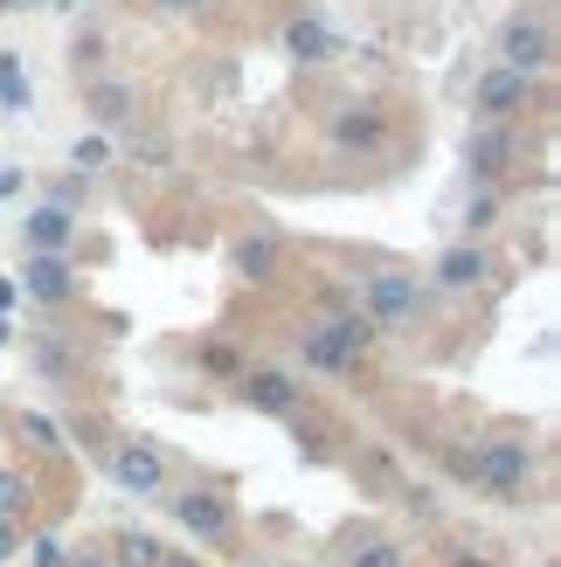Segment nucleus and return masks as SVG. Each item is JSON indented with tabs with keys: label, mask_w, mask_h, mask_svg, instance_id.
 Masks as SVG:
<instances>
[{
	"label": "nucleus",
	"mask_w": 561,
	"mask_h": 567,
	"mask_svg": "<svg viewBox=\"0 0 561 567\" xmlns=\"http://www.w3.org/2000/svg\"><path fill=\"white\" fill-rule=\"evenodd\" d=\"M368 339H375V319L368 311H340V319H326L298 339L305 347V367H333V374H354L360 353H368Z\"/></svg>",
	"instance_id": "1"
},
{
	"label": "nucleus",
	"mask_w": 561,
	"mask_h": 567,
	"mask_svg": "<svg viewBox=\"0 0 561 567\" xmlns=\"http://www.w3.org/2000/svg\"><path fill=\"white\" fill-rule=\"evenodd\" d=\"M465 471L479 477L492 498H507V505H513V498H527V485H534V450L513 443V436H499V443H486Z\"/></svg>",
	"instance_id": "2"
},
{
	"label": "nucleus",
	"mask_w": 561,
	"mask_h": 567,
	"mask_svg": "<svg viewBox=\"0 0 561 567\" xmlns=\"http://www.w3.org/2000/svg\"><path fill=\"white\" fill-rule=\"evenodd\" d=\"M499 63L527 70V76H548V63H554V21L548 14H513L507 28H499Z\"/></svg>",
	"instance_id": "3"
},
{
	"label": "nucleus",
	"mask_w": 561,
	"mask_h": 567,
	"mask_svg": "<svg viewBox=\"0 0 561 567\" xmlns=\"http://www.w3.org/2000/svg\"><path fill=\"white\" fill-rule=\"evenodd\" d=\"M174 519H181L202 547H230V540H236V513H230V498H222V492H181V498H174Z\"/></svg>",
	"instance_id": "4"
},
{
	"label": "nucleus",
	"mask_w": 561,
	"mask_h": 567,
	"mask_svg": "<svg viewBox=\"0 0 561 567\" xmlns=\"http://www.w3.org/2000/svg\"><path fill=\"white\" fill-rule=\"evenodd\" d=\"M520 104H534V76H527V70L492 63L479 83H471V111H479V118H513Z\"/></svg>",
	"instance_id": "5"
},
{
	"label": "nucleus",
	"mask_w": 561,
	"mask_h": 567,
	"mask_svg": "<svg viewBox=\"0 0 561 567\" xmlns=\"http://www.w3.org/2000/svg\"><path fill=\"white\" fill-rule=\"evenodd\" d=\"M465 159H471V174H479V181H499V174L520 159V132H513V118H479V132L465 138Z\"/></svg>",
	"instance_id": "6"
},
{
	"label": "nucleus",
	"mask_w": 561,
	"mask_h": 567,
	"mask_svg": "<svg viewBox=\"0 0 561 567\" xmlns=\"http://www.w3.org/2000/svg\"><path fill=\"white\" fill-rule=\"evenodd\" d=\"M368 319H375V332L416 326V284H409L402 270H375V277H368Z\"/></svg>",
	"instance_id": "7"
},
{
	"label": "nucleus",
	"mask_w": 561,
	"mask_h": 567,
	"mask_svg": "<svg viewBox=\"0 0 561 567\" xmlns=\"http://www.w3.org/2000/svg\"><path fill=\"white\" fill-rule=\"evenodd\" d=\"M236 394L257 415H298V402H305V381H292V374H277V367H257V374H236Z\"/></svg>",
	"instance_id": "8"
},
{
	"label": "nucleus",
	"mask_w": 561,
	"mask_h": 567,
	"mask_svg": "<svg viewBox=\"0 0 561 567\" xmlns=\"http://www.w3.org/2000/svg\"><path fill=\"white\" fill-rule=\"evenodd\" d=\"M333 146L340 153H381L388 146V118L375 104H347L340 118H333Z\"/></svg>",
	"instance_id": "9"
},
{
	"label": "nucleus",
	"mask_w": 561,
	"mask_h": 567,
	"mask_svg": "<svg viewBox=\"0 0 561 567\" xmlns=\"http://www.w3.org/2000/svg\"><path fill=\"white\" fill-rule=\"evenodd\" d=\"M111 477H119L125 492H160L166 485V464H160V450H146V443H125V450H111Z\"/></svg>",
	"instance_id": "10"
},
{
	"label": "nucleus",
	"mask_w": 561,
	"mask_h": 567,
	"mask_svg": "<svg viewBox=\"0 0 561 567\" xmlns=\"http://www.w3.org/2000/svg\"><path fill=\"white\" fill-rule=\"evenodd\" d=\"M21 284H28V298H42V305H63L76 291V277H70V264L55 257V249H35L28 270H21Z\"/></svg>",
	"instance_id": "11"
},
{
	"label": "nucleus",
	"mask_w": 561,
	"mask_h": 567,
	"mask_svg": "<svg viewBox=\"0 0 561 567\" xmlns=\"http://www.w3.org/2000/svg\"><path fill=\"white\" fill-rule=\"evenodd\" d=\"M83 104H91V118H98V125H125L132 111H139V91H132L125 76H98V83H91V97H83Z\"/></svg>",
	"instance_id": "12"
},
{
	"label": "nucleus",
	"mask_w": 561,
	"mask_h": 567,
	"mask_svg": "<svg viewBox=\"0 0 561 567\" xmlns=\"http://www.w3.org/2000/svg\"><path fill=\"white\" fill-rule=\"evenodd\" d=\"M285 49L298 55V63H333V55H340V42H333L319 21H292L285 28Z\"/></svg>",
	"instance_id": "13"
},
{
	"label": "nucleus",
	"mask_w": 561,
	"mask_h": 567,
	"mask_svg": "<svg viewBox=\"0 0 561 567\" xmlns=\"http://www.w3.org/2000/svg\"><path fill=\"white\" fill-rule=\"evenodd\" d=\"M63 243H70V208L28 215V249H55V257H63Z\"/></svg>",
	"instance_id": "14"
},
{
	"label": "nucleus",
	"mask_w": 561,
	"mask_h": 567,
	"mask_svg": "<svg viewBox=\"0 0 561 567\" xmlns=\"http://www.w3.org/2000/svg\"><path fill=\"white\" fill-rule=\"evenodd\" d=\"M479 277H486V249H443L437 284H451V291H465V284H479Z\"/></svg>",
	"instance_id": "15"
},
{
	"label": "nucleus",
	"mask_w": 561,
	"mask_h": 567,
	"mask_svg": "<svg viewBox=\"0 0 561 567\" xmlns=\"http://www.w3.org/2000/svg\"><path fill=\"white\" fill-rule=\"evenodd\" d=\"M236 270L243 277H271L277 270V236H243L236 243Z\"/></svg>",
	"instance_id": "16"
},
{
	"label": "nucleus",
	"mask_w": 561,
	"mask_h": 567,
	"mask_svg": "<svg viewBox=\"0 0 561 567\" xmlns=\"http://www.w3.org/2000/svg\"><path fill=\"white\" fill-rule=\"evenodd\" d=\"M160 540H153V533H125V540H119V567H160Z\"/></svg>",
	"instance_id": "17"
},
{
	"label": "nucleus",
	"mask_w": 561,
	"mask_h": 567,
	"mask_svg": "<svg viewBox=\"0 0 561 567\" xmlns=\"http://www.w3.org/2000/svg\"><path fill=\"white\" fill-rule=\"evenodd\" d=\"M21 513H28V477L0 471V519H21Z\"/></svg>",
	"instance_id": "18"
},
{
	"label": "nucleus",
	"mask_w": 561,
	"mask_h": 567,
	"mask_svg": "<svg viewBox=\"0 0 561 567\" xmlns=\"http://www.w3.org/2000/svg\"><path fill=\"white\" fill-rule=\"evenodd\" d=\"M347 567H402V547H388V540H368V547H354Z\"/></svg>",
	"instance_id": "19"
},
{
	"label": "nucleus",
	"mask_w": 561,
	"mask_h": 567,
	"mask_svg": "<svg viewBox=\"0 0 561 567\" xmlns=\"http://www.w3.org/2000/svg\"><path fill=\"white\" fill-rule=\"evenodd\" d=\"M70 159H76V174H98V166L111 159V146H104V138H76V153H70Z\"/></svg>",
	"instance_id": "20"
},
{
	"label": "nucleus",
	"mask_w": 561,
	"mask_h": 567,
	"mask_svg": "<svg viewBox=\"0 0 561 567\" xmlns=\"http://www.w3.org/2000/svg\"><path fill=\"white\" fill-rule=\"evenodd\" d=\"M21 436L35 443V450H63V436H55V422H49V415H28V422H21Z\"/></svg>",
	"instance_id": "21"
},
{
	"label": "nucleus",
	"mask_w": 561,
	"mask_h": 567,
	"mask_svg": "<svg viewBox=\"0 0 561 567\" xmlns=\"http://www.w3.org/2000/svg\"><path fill=\"white\" fill-rule=\"evenodd\" d=\"M0 104H8V111H21V104H28V91H21L14 63H0Z\"/></svg>",
	"instance_id": "22"
},
{
	"label": "nucleus",
	"mask_w": 561,
	"mask_h": 567,
	"mask_svg": "<svg viewBox=\"0 0 561 567\" xmlns=\"http://www.w3.org/2000/svg\"><path fill=\"white\" fill-rule=\"evenodd\" d=\"M465 221H471V229H492V221H499V202H492V194H479V202H471V215H465Z\"/></svg>",
	"instance_id": "23"
},
{
	"label": "nucleus",
	"mask_w": 561,
	"mask_h": 567,
	"mask_svg": "<svg viewBox=\"0 0 561 567\" xmlns=\"http://www.w3.org/2000/svg\"><path fill=\"white\" fill-rule=\"evenodd\" d=\"M202 360L215 367V374H243V367H236V353H230V347H202Z\"/></svg>",
	"instance_id": "24"
},
{
	"label": "nucleus",
	"mask_w": 561,
	"mask_h": 567,
	"mask_svg": "<svg viewBox=\"0 0 561 567\" xmlns=\"http://www.w3.org/2000/svg\"><path fill=\"white\" fill-rule=\"evenodd\" d=\"M153 8H160V14H194L202 0H153Z\"/></svg>",
	"instance_id": "25"
},
{
	"label": "nucleus",
	"mask_w": 561,
	"mask_h": 567,
	"mask_svg": "<svg viewBox=\"0 0 561 567\" xmlns=\"http://www.w3.org/2000/svg\"><path fill=\"white\" fill-rule=\"evenodd\" d=\"M14 554V519H0V560Z\"/></svg>",
	"instance_id": "26"
},
{
	"label": "nucleus",
	"mask_w": 561,
	"mask_h": 567,
	"mask_svg": "<svg viewBox=\"0 0 561 567\" xmlns=\"http://www.w3.org/2000/svg\"><path fill=\"white\" fill-rule=\"evenodd\" d=\"M160 567H194V560L187 554H160Z\"/></svg>",
	"instance_id": "27"
},
{
	"label": "nucleus",
	"mask_w": 561,
	"mask_h": 567,
	"mask_svg": "<svg viewBox=\"0 0 561 567\" xmlns=\"http://www.w3.org/2000/svg\"><path fill=\"white\" fill-rule=\"evenodd\" d=\"M0 8H21V0H0Z\"/></svg>",
	"instance_id": "28"
},
{
	"label": "nucleus",
	"mask_w": 561,
	"mask_h": 567,
	"mask_svg": "<svg viewBox=\"0 0 561 567\" xmlns=\"http://www.w3.org/2000/svg\"><path fill=\"white\" fill-rule=\"evenodd\" d=\"M83 567H104V560H83Z\"/></svg>",
	"instance_id": "29"
},
{
	"label": "nucleus",
	"mask_w": 561,
	"mask_h": 567,
	"mask_svg": "<svg viewBox=\"0 0 561 567\" xmlns=\"http://www.w3.org/2000/svg\"><path fill=\"white\" fill-rule=\"evenodd\" d=\"M458 567H471V560H458Z\"/></svg>",
	"instance_id": "30"
}]
</instances>
